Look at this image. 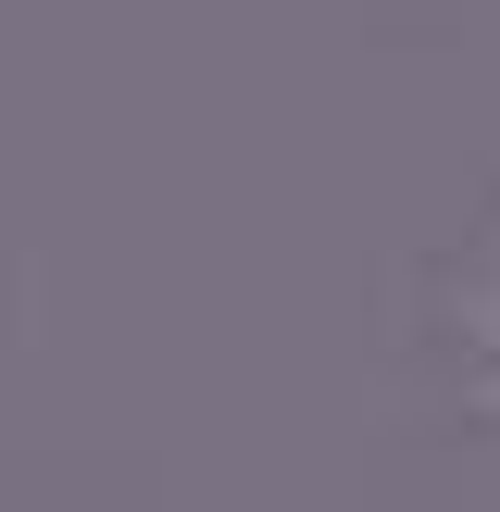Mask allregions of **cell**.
Listing matches in <instances>:
<instances>
[{
	"label": "cell",
	"instance_id": "6da1fadb",
	"mask_svg": "<svg viewBox=\"0 0 500 512\" xmlns=\"http://www.w3.org/2000/svg\"><path fill=\"white\" fill-rule=\"evenodd\" d=\"M450 338H463V388L500 413V238H488V263H475V288H463V313H450Z\"/></svg>",
	"mask_w": 500,
	"mask_h": 512
}]
</instances>
